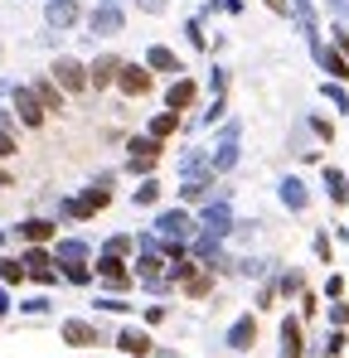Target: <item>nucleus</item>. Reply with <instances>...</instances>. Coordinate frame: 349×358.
<instances>
[{
  "mask_svg": "<svg viewBox=\"0 0 349 358\" xmlns=\"http://www.w3.org/2000/svg\"><path fill=\"white\" fill-rule=\"evenodd\" d=\"M155 233H160L165 242H180V238L189 242V238H194V218H189L185 208H170V213H160V218H155Z\"/></svg>",
  "mask_w": 349,
  "mask_h": 358,
  "instance_id": "1",
  "label": "nucleus"
},
{
  "mask_svg": "<svg viewBox=\"0 0 349 358\" xmlns=\"http://www.w3.org/2000/svg\"><path fill=\"white\" fill-rule=\"evenodd\" d=\"M199 228H204V238H228L233 228H238V223H233V208L228 203H209V208L199 213Z\"/></svg>",
  "mask_w": 349,
  "mask_h": 358,
  "instance_id": "2",
  "label": "nucleus"
},
{
  "mask_svg": "<svg viewBox=\"0 0 349 358\" xmlns=\"http://www.w3.org/2000/svg\"><path fill=\"white\" fill-rule=\"evenodd\" d=\"M116 88L126 92V97H146V92H150V68H146V63H121Z\"/></svg>",
  "mask_w": 349,
  "mask_h": 358,
  "instance_id": "3",
  "label": "nucleus"
},
{
  "mask_svg": "<svg viewBox=\"0 0 349 358\" xmlns=\"http://www.w3.org/2000/svg\"><path fill=\"white\" fill-rule=\"evenodd\" d=\"M112 203V184H93L78 203H63V213H73V218H88V213H98V208H107Z\"/></svg>",
  "mask_w": 349,
  "mask_h": 358,
  "instance_id": "4",
  "label": "nucleus"
},
{
  "mask_svg": "<svg viewBox=\"0 0 349 358\" xmlns=\"http://www.w3.org/2000/svg\"><path fill=\"white\" fill-rule=\"evenodd\" d=\"M63 344L93 349V344H102V334H98V325H88V320H63Z\"/></svg>",
  "mask_w": 349,
  "mask_h": 358,
  "instance_id": "5",
  "label": "nucleus"
},
{
  "mask_svg": "<svg viewBox=\"0 0 349 358\" xmlns=\"http://www.w3.org/2000/svg\"><path fill=\"white\" fill-rule=\"evenodd\" d=\"M257 344V315H238L228 329V349H238V354H247Z\"/></svg>",
  "mask_w": 349,
  "mask_h": 358,
  "instance_id": "6",
  "label": "nucleus"
},
{
  "mask_svg": "<svg viewBox=\"0 0 349 358\" xmlns=\"http://www.w3.org/2000/svg\"><path fill=\"white\" fill-rule=\"evenodd\" d=\"M233 165H238V121L224 131V141L214 146V170H219V175H228Z\"/></svg>",
  "mask_w": 349,
  "mask_h": 358,
  "instance_id": "7",
  "label": "nucleus"
},
{
  "mask_svg": "<svg viewBox=\"0 0 349 358\" xmlns=\"http://www.w3.org/2000/svg\"><path fill=\"white\" fill-rule=\"evenodd\" d=\"M54 78H59V88H68V92H83V88H88V68H83V63H73V59H59V63H54Z\"/></svg>",
  "mask_w": 349,
  "mask_h": 358,
  "instance_id": "8",
  "label": "nucleus"
},
{
  "mask_svg": "<svg viewBox=\"0 0 349 358\" xmlns=\"http://www.w3.org/2000/svg\"><path fill=\"white\" fill-rule=\"evenodd\" d=\"M15 111H20V121H24V126H44V102H39L29 88L15 92Z\"/></svg>",
  "mask_w": 349,
  "mask_h": 358,
  "instance_id": "9",
  "label": "nucleus"
},
{
  "mask_svg": "<svg viewBox=\"0 0 349 358\" xmlns=\"http://www.w3.org/2000/svg\"><path fill=\"white\" fill-rule=\"evenodd\" d=\"M155 160H160V141H155V136L131 141V170H150Z\"/></svg>",
  "mask_w": 349,
  "mask_h": 358,
  "instance_id": "10",
  "label": "nucleus"
},
{
  "mask_svg": "<svg viewBox=\"0 0 349 358\" xmlns=\"http://www.w3.org/2000/svg\"><path fill=\"white\" fill-rule=\"evenodd\" d=\"M116 349H121V354H131V358H146L155 344H150V334H146V329H121V334H116Z\"/></svg>",
  "mask_w": 349,
  "mask_h": 358,
  "instance_id": "11",
  "label": "nucleus"
},
{
  "mask_svg": "<svg viewBox=\"0 0 349 358\" xmlns=\"http://www.w3.org/2000/svg\"><path fill=\"white\" fill-rule=\"evenodd\" d=\"M301 354H306V344H301V320L286 315V320H281V358H301Z\"/></svg>",
  "mask_w": 349,
  "mask_h": 358,
  "instance_id": "12",
  "label": "nucleus"
},
{
  "mask_svg": "<svg viewBox=\"0 0 349 358\" xmlns=\"http://www.w3.org/2000/svg\"><path fill=\"white\" fill-rule=\"evenodd\" d=\"M146 68H155V73H185V63H180L170 49H160V44L146 49Z\"/></svg>",
  "mask_w": 349,
  "mask_h": 358,
  "instance_id": "13",
  "label": "nucleus"
},
{
  "mask_svg": "<svg viewBox=\"0 0 349 358\" xmlns=\"http://www.w3.org/2000/svg\"><path fill=\"white\" fill-rule=\"evenodd\" d=\"M116 73H121V59H98V63L88 68V83H93V88H107V83H116Z\"/></svg>",
  "mask_w": 349,
  "mask_h": 358,
  "instance_id": "14",
  "label": "nucleus"
},
{
  "mask_svg": "<svg viewBox=\"0 0 349 358\" xmlns=\"http://www.w3.org/2000/svg\"><path fill=\"white\" fill-rule=\"evenodd\" d=\"M121 29V10L116 5H98L93 10V34H116Z\"/></svg>",
  "mask_w": 349,
  "mask_h": 358,
  "instance_id": "15",
  "label": "nucleus"
},
{
  "mask_svg": "<svg viewBox=\"0 0 349 358\" xmlns=\"http://www.w3.org/2000/svg\"><path fill=\"white\" fill-rule=\"evenodd\" d=\"M316 59H320V68H325V73H335L340 83L349 78V63H345V54H340V49H320V44H316Z\"/></svg>",
  "mask_w": 349,
  "mask_h": 358,
  "instance_id": "16",
  "label": "nucleus"
},
{
  "mask_svg": "<svg viewBox=\"0 0 349 358\" xmlns=\"http://www.w3.org/2000/svg\"><path fill=\"white\" fill-rule=\"evenodd\" d=\"M189 102H194V83H189V78L170 83V92H165V107H170V111H185Z\"/></svg>",
  "mask_w": 349,
  "mask_h": 358,
  "instance_id": "17",
  "label": "nucleus"
},
{
  "mask_svg": "<svg viewBox=\"0 0 349 358\" xmlns=\"http://www.w3.org/2000/svg\"><path fill=\"white\" fill-rule=\"evenodd\" d=\"M306 199H311V194H306V184L296 175L281 179V203H286V208H306Z\"/></svg>",
  "mask_w": 349,
  "mask_h": 358,
  "instance_id": "18",
  "label": "nucleus"
},
{
  "mask_svg": "<svg viewBox=\"0 0 349 358\" xmlns=\"http://www.w3.org/2000/svg\"><path fill=\"white\" fill-rule=\"evenodd\" d=\"M24 271H29L34 281H44V286L54 281V262H49L44 252H24Z\"/></svg>",
  "mask_w": 349,
  "mask_h": 358,
  "instance_id": "19",
  "label": "nucleus"
},
{
  "mask_svg": "<svg viewBox=\"0 0 349 358\" xmlns=\"http://www.w3.org/2000/svg\"><path fill=\"white\" fill-rule=\"evenodd\" d=\"M73 20H78V5H73V0H54V5H49V24H54V29H68Z\"/></svg>",
  "mask_w": 349,
  "mask_h": 358,
  "instance_id": "20",
  "label": "nucleus"
},
{
  "mask_svg": "<svg viewBox=\"0 0 349 358\" xmlns=\"http://www.w3.org/2000/svg\"><path fill=\"white\" fill-rule=\"evenodd\" d=\"M20 238H24V242H49V238H54V223H44V218H24V223H20Z\"/></svg>",
  "mask_w": 349,
  "mask_h": 358,
  "instance_id": "21",
  "label": "nucleus"
},
{
  "mask_svg": "<svg viewBox=\"0 0 349 358\" xmlns=\"http://www.w3.org/2000/svg\"><path fill=\"white\" fill-rule=\"evenodd\" d=\"M83 257H88V247H83L78 238L59 242V267H83Z\"/></svg>",
  "mask_w": 349,
  "mask_h": 358,
  "instance_id": "22",
  "label": "nucleus"
},
{
  "mask_svg": "<svg viewBox=\"0 0 349 358\" xmlns=\"http://www.w3.org/2000/svg\"><path fill=\"white\" fill-rule=\"evenodd\" d=\"M325 189H330V199H335V203H345V199H349V175L325 170Z\"/></svg>",
  "mask_w": 349,
  "mask_h": 358,
  "instance_id": "23",
  "label": "nucleus"
},
{
  "mask_svg": "<svg viewBox=\"0 0 349 358\" xmlns=\"http://www.w3.org/2000/svg\"><path fill=\"white\" fill-rule=\"evenodd\" d=\"M175 126H180V111H160V116L150 121V136H155V141H165Z\"/></svg>",
  "mask_w": 349,
  "mask_h": 358,
  "instance_id": "24",
  "label": "nucleus"
},
{
  "mask_svg": "<svg viewBox=\"0 0 349 358\" xmlns=\"http://www.w3.org/2000/svg\"><path fill=\"white\" fill-rule=\"evenodd\" d=\"M209 286H214V271H194L185 281V295H209Z\"/></svg>",
  "mask_w": 349,
  "mask_h": 358,
  "instance_id": "25",
  "label": "nucleus"
},
{
  "mask_svg": "<svg viewBox=\"0 0 349 358\" xmlns=\"http://www.w3.org/2000/svg\"><path fill=\"white\" fill-rule=\"evenodd\" d=\"M29 271H24V262H10V257H0V281L5 286H15V281H24Z\"/></svg>",
  "mask_w": 349,
  "mask_h": 358,
  "instance_id": "26",
  "label": "nucleus"
},
{
  "mask_svg": "<svg viewBox=\"0 0 349 358\" xmlns=\"http://www.w3.org/2000/svg\"><path fill=\"white\" fill-rule=\"evenodd\" d=\"M39 102H44V111H63V97L54 83H39Z\"/></svg>",
  "mask_w": 349,
  "mask_h": 358,
  "instance_id": "27",
  "label": "nucleus"
},
{
  "mask_svg": "<svg viewBox=\"0 0 349 358\" xmlns=\"http://www.w3.org/2000/svg\"><path fill=\"white\" fill-rule=\"evenodd\" d=\"M160 199V184L155 179H141V189H136V208H146V203H155Z\"/></svg>",
  "mask_w": 349,
  "mask_h": 358,
  "instance_id": "28",
  "label": "nucleus"
},
{
  "mask_svg": "<svg viewBox=\"0 0 349 358\" xmlns=\"http://www.w3.org/2000/svg\"><path fill=\"white\" fill-rule=\"evenodd\" d=\"M136 267H141V281H155V276H160V257H155V252H141Z\"/></svg>",
  "mask_w": 349,
  "mask_h": 358,
  "instance_id": "29",
  "label": "nucleus"
},
{
  "mask_svg": "<svg viewBox=\"0 0 349 358\" xmlns=\"http://www.w3.org/2000/svg\"><path fill=\"white\" fill-rule=\"evenodd\" d=\"M325 97H330V102H335L340 111H349V92L340 88V83H325Z\"/></svg>",
  "mask_w": 349,
  "mask_h": 358,
  "instance_id": "30",
  "label": "nucleus"
},
{
  "mask_svg": "<svg viewBox=\"0 0 349 358\" xmlns=\"http://www.w3.org/2000/svg\"><path fill=\"white\" fill-rule=\"evenodd\" d=\"M330 325H335V329H345V325H349V305H345V300L330 305Z\"/></svg>",
  "mask_w": 349,
  "mask_h": 358,
  "instance_id": "31",
  "label": "nucleus"
},
{
  "mask_svg": "<svg viewBox=\"0 0 349 358\" xmlns=\"http://www.w3.org/2000/svg\"><path fill=\"white\" fill-rule=\"evenodd\" d=\"M345 329H335V334H330V344H325V358H335V354H345Z\"/></svg>",
  "mask_w": 349,
  "mask_h": 358,
  "instance_id": "32",
  "label": "nucleus"
},
{
  "mask_svg": "<svg viewBox=\"0 0 349 358\" xmlns=\"http://www.w3.org/2000/svg\"><path fill=\"white\" fill-rule=\"evenodd\" d=\"M63 276H68L73 286H88V281H93V271H88V267H63Z\"/></svg>",
  "mask_w": 349,
  "mask_h": 358,
  "instance_id": "33",
  "label": "nucleus"
},
{
  "mask_svg": "<svg viewBox=\"0 0 349 358\" xmlns=\"http://www.w3.org/2000/svg\"><path fill=\"white\" fill-rule=\"evenodd\" d=\"M311 131H316V136H320V141H330V136H335V126H330V121H325V116H316V121H311Z\"/></svg>",
  "mask_w": 349,
  "mask_h": 358,
  "instance_id": "34",
  "label": "nucleus"
},
{
  "mask_svg": "<svg viewBox=\"0 0 349 358\" xmlns=\"http://www.w3.org/2000/svg\"><path fill=\"white\" fill-rule=\"evenodd\" d=\"M281 290L296 295V290H301V271H286V276H281Z\"/></svg>",
  "mask_w": 349,
  "mask_h": 358,
  "instance_id": "35",
  "label": "nucleus"
},
{
  "mask_svg": "<svg viewBox=\"0 0 349 358\" xmlns=\"http://www.w3.org/2000/svg\"><path fill=\"white\" fill-rule=\"evenodd\" d=\"M325 295H330V300H340V295H345V281H340V276H330V281H325Z\"/></svg>",
  "mask_w": 349,
  "mask_h": 358,
  "instance_id": "36",
  "label": "nucleus"
},
{
  "mask_svg": "<svg viewBox=\"0 0 349 358\" xmlns=\"http://www.w3.org/2000/svg\"><path fill=\"white\" fill-rule=\"evenodd\" d=\"M44 310H49V300H44V295H34V300H24V315H44Z\"/></svg>",
  "mask_w": 349,
  "mask_h": 358,
  "instance_id": "37",
  "label": "nucleus"
},
{
  "mask_svg": "<svg viewBox=\"0 0 349 358\" xmlns=\"http://www.w3.org/2000/svg\"><path fill=\"white\" fill-rule=\"evenodd\" d=\"M335 49H340V54L349 59V34H345V29H335Z\"/></svg>",
  "mask_w": 349,
  "mask_h": 358,
  "instance_id": "38",
  "label": "nucleus"
},
{
  "mask_svg": "<svg viewBox=\"0 0 349 358\" xmlns=\"http://www.w3.org/2000/svg\"><path fill=\"white\" fill-rule=\"evenodd\" d=\"M141 10H150V15H155V10H165V0H141Z\"/></svg>",
  "mask_w": 349,
  "mask_h": 358,
  "instance_id": "39",
  "label": "nucleus"
},
{
  "mask_svg": "<svg viewBox=\"0 0 349 358\" xmlns=\"http://www.w3.org/2000/svg\"><path fill=\"white\" fill-rule=\"evenodd\" d=\"M267 5H272V10H277V15H286V0H267Z\"/></svg>",
  "mask_w": 349,
  "mask_h": 358,
  "instance_id": "40",
  "label": "nucleus"
},
{
  "mask_svg": "<svg viewBox=\"0 0 349 358\" xmlns=\"http://www.w3.org/2000/svg\"><path fill=\"white\" fill-rule=\"evenodd\" d=\"M155 358H180V354H175V349H160V354H155Z\"/></svg>",
  "mask_w": 349,
  "mask_h": 358,
  "instance_id": "41",
  "label": "nucleus"
},
{
  "mask_svg": "<svg viewBox=\"0 0 349 358\" xmlns=\"http://www.w3.org/2000/svg\"><path fill=\"white\" fill-rule=\"evenodd\" d=\"M102 5H116V0H102Z\"/></svg>",
  "mask_w": 349,
  "mask_h": 358,
  "instance_id": "42",
  "label": "nucleus"
}]
</instances>
